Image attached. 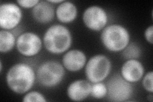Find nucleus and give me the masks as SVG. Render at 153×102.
Masks as SVG:
<instances>
[{"mask_svg": "<svg viewBox=\"0 0 153 102\" xmlns=\"http://www.w3.org/2000/svg\"><path fill=\"white\" fill-rule=\"evenodd\" d=\"M36 80L35 70L25 62L16 63L7 72V85L10 90L17 95H25L31 91Z\"/></svg>", "mask_w": 153, "mask_h": 102, "instance_id": "f257e3e1", "label": "nucleus"}, {"mask_svg": "<svg viewBox=\"0 0 153 102\" xmlns=\"http://www.w3.org/2000/svg\"><path fill=\"white\" fill-rule=\"evenodd\" d=\"M42 40L47 52L58 55L65 54L70 49L72 45L73 37L66 26L56 24L47 29Z\"/></svg>", "mask_w": 153, "mask_h": 102, "instance_id": "f03ea898", "label": "nucleus"}, {"mask_svg": "<svg viewBox=\"0 0 153 102\" xmlns=\"http://www.w3.org/2000/svg\"><path fill=\"white\" fill-rule=\"evenodd\" d=\"M130 33L128 29L119 24L107 25L102 31L100 40L103 47L111 52H122L130 43Z\"/></svg>", "mask_w": 153, "mask_h": 102, "instance_id": "7ed1b4c3", "label": "nucleus"}, {"mask_svg": "<svg viewBox=\"0 0 153 102\" xmlns=\"http://www.w3.org/2000/svg\"><path fill=\"white\" fill-rule=\"evenodd\" d=\"M65 68L62 63L56 60H47L42 63L36 71V81L46 88H53L63 81Z\"/></svg>", "mask_w": 153, "mask_h": 102, "instance_id": "20e7f679", "label": "nucleus"}, {"mask_svg": "<svg viewBox=\"0 0 153 102\" xmlns=\"http://www.w3.org/2000/svg\"><path fill=\"white\" fill-rule=\"evenodd\" d=\"M86 79L91 83L103 82L112 70V62L105 54L93 56L88 60L84 67Z\"/></svg>", "mask_w": 153, "mask_h": 102, "instance_id": "39448f33", "label": "nucleus"}, {"mask_svg": "<svg viewBox=\"0 0 153 102\" xmlns=\"http://www.w3.org/2000/svg\"><path fill=\"white\" fill-rule=\"evenodd\" d=\"M107 97L110 101L123 102L130 100L133 93L132 84L124 79L122 76L115 74L107 83Z\"/></svg>", "mask_w": 153, "mask_h": 102, "instance_id": "423d86ee", "label": "nucleus"}, {"mask_svg": "<svg viewBox=\"0 0 153 102\" xmlns=\"http://www.w3.org/2000/svg\"><path fill=\"white\" fill-rule=\"evenodd\" d=\"M44 45L43 40L36 33L26 31L17 38L16 49L21 55L31 57L38 55Z\"/></svg>", "mask_w": 153, "mask_h": 102, "instance_id": "0eeeda50", "label": "nucleus"}, {"mask_svg": "<svg viewBox=\"0 0 153 102\" xmlns=\"http://www.w3.org/2000/svg\"><path fill=\"white\" fill-rule=\"evenodd\" d=\"M23 17L22 8L17 3L6 2L0 5V28L11 31L21 22Z\"/></svg>", "mask_w": 153, "mask_h": 102, "instance_id": "6e6552de", "label": "nucleus"}, {"mask_svg": "<svg viewBox=\"0 0 153 102\" xmlns=\"http://www.w3.org/2000/svg\"><path fill=\"white\" fill-rule=\"evenodd\" d=\"M82 21L88 30L99 32L107 26L108 15L105 10L98 5H92L84 10Z\"/></svg>", "mask_w": 153, "mask_h": 102, "instance_id": "1a4fd4ad", "label": "nucleus"}, {"mask_svg": "<svg viewBox=\"0 0 153 102\" xmlns=\"http://www.w3.org/2000/svg\"><path fill=\"white\" fill-rule=\"evenodd\" d=\"M145 74L144 66L138 60H126L120 70L123 78L132 84L141 80Z\"/></svg>", "mask_w": 153, "mask_h": 102, "instance_id": "9d476101", "label": "nucleus"}, {"mask_svg": "<svg viewBox=\"0 0 153 102\" xmlns=\"http://www.w3.org/2000/svg\"><path fill=\"white\" fill-rule=\"evenodd\" d=\"M87 61L84 52L76 48L66 51L62 58V65L65 70L70 72L80 71L85 67Z\"/></svg>", "mask_w": 153, "mask_h": 102, "instance_id": "9b49d317", "label": "nucleus"}, {"mask_svg": "<svg viewBox=\"0 0 153 102\" xmlns=\"http://www.w3.org/2000/svg\"><path fill=\"white\" fill-rule=\"evenodd\" d=\"M91 85L92 84L88 80H75L71 82L67 87V96L71 101H84L90 96Z\"/></svg>", "mask_w": 153, "mask_h": 102, "instance_id": "f8f14e48", "label": "nucleus"}, {"mask_svg": "<svg viewBox=\"0 0 153 102\" xmlns=\"http://www.w3.org/2000/svg\"><path fill=\"white\" fill-rule=\"evenodd\" d=\"M31 15L34 20L40 24H48L54 20L56 10L54 4L48 1H40L32 9Z\"/></svg>", "mask_w": 153, "mask_h": 102, "instance_id": "ddd939ff", "label": "nucleus"}, {"mask_svg": "<svg viewBox=\"0 0 153 102\" xmlns=\"http://www.w3.org/2000/svg\"><path fill=\"white\" fill-rule=\"evenodd\" d=\"M78 8L76 4L69 1H63L56 9V17L62 24L73 22L77 17Z\"/></svg>", "mask_w": 153, "mask_h": 102, "instance_id": "4468645a", "label": "nucleus"}, {"mask_svg": "<svg viewBox=\"0 0 153 102\" xmlns=\"http://www.w3.org/2000/svg\"><path fill=\"white\" fill-rule=\"evenodd\" d=\"M16 42L17 38L11 31H0V52L1 54L11 52L16 46Z\"/></svg>", "mask_w": 153, "mask_h": 102, "instance_id": "2eb2a0df", "label": "nucleus"}, {"mask_svg": "<svg viewBox=\"0 0 153 102\" xmlns=\"http://www.w3.org/2000/svg\"><path fill=\"white\" fill-rule=\"evenodd\" d=\"M142 54L141 48L138 43L135 42H130V43L122 51L123 57L126 60H138Z\"/></svg>", "mask_w": 153, "mask_h": 102, "instance_id": "dca6fc26", "label": "nucleus"}, {"mask_svg": "<svg viewBox=\"0 0 153 102\" xmlns=\"http://www.w3.org/2000/svg\"><path fill=\"white\" fill-rule=\"evenodd\" d=\"M90 96L96 100H102L107 96V87L103 82H96L91 85Z\"/></svg>", "mask_w": 153, "mask_h": 102, "instance_id": "f3484780", "label": "nucleus"}, {"mask_svg": "<svg viewBox=\"0 0 153 102\" xmlns=\"http://www.w3.org/2000/svg\"><path fill=\"white\" fill-rule=\"evenodd\" d=\"M23 102H46L45 96L37 91H30L25 94L22 98Z\"/></svg>", "mask_w": 153, "mask_h": 102, "instance_id": "a211bd4d", "label": "nucleus"}, {"mask_svg": "<svg viewBox=\"0 0 153 102\" xmlns=\"http://www.w3.org/2000/svg\"><path fill=\"white\" fill-rule=\"evenodd\" d=\"M143 88L149 93H153V72L150 71L147 72L142 79Z\"/></svg>", "mask_w": 153, "mask_h": 102, "instance_id": "6ab92c4d", "label": "nucleus"}, {"mask_svg": "<svg viewBox=\"0 0 153 102\" xmlns=\"http://www.w3.org/2000/svg\"><path fill=\"white\" fill-rule=\"evenodd\" d=\"M39 2V0H17L16 1L21 8L26 9H33Z\"/></svg>", "mask_w": 153, "mask_h": 102, "instance_id": "aec40b11", "label": "nucleus"}, {"mask_svg": "<svg viewBox=\"0 0 153 102\" xmlns=\"http://www.w3.org/2000/svg\"><path fill=\"white\" fill-rule=\"evenodd\" d=\"M144 37L146 40L152 45L153 43V26L147 27L144 31Z\"/></svg>", "mask_w": 153, "mask_h": 102, "instance_id": "412c9836", "label": "nucleus"}, {"mask_svg": "<svg viewBox=\"0 0 153 102\" xmlns=\"http://www.w3.org/2000/svg\"><path fill=\"white\" fill-rule=\"evenodd\" d=\"M63 1H64V0H49V1H49V3H51L52 4H57V5H58L59 4L61 3Z\"/></svg>", "mask_w": 153, "mask_h": 102, "instance_id": "4be33fe9", "label": "nucleus"}, {"mask_svg": "<svg viewBox=\"0 0 153 102\" xmlns=\"http://www.w3.org/2000/svg\"><path fill=\"white\" fill-rule=\"evenodd\" d=\"M3 71V63L2 61H0V72L2 73Z\"/></svg>", "mask_w": 153, "mask_h": 102, "instance_id": "5701e85b", "label": "nucleus"}]
</instances>
